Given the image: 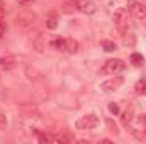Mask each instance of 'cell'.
<instances>
[{
  "mask_svg": "<svg viewBox=\"0 0 146 144\" xmlns=\"http://www.w3.org/2000/svg\"><path fill=\"white\" fill-rule=\"evenodd\" d=\"M97 126H99V117L95 114H87L76 120V129L80 131H90V129H95Z\"/></svg>",
  "mask_w": 146,
  "mask_h": 144,
  "instance_id": "obj_1",
  "label": "cell"
},
{
  "mask_svg": "<svg viewBox=\"0 0 146 144\" xmlns=\"http://www.w3.org/2000/svg\"><path fill=\"white\" fill-rule=\"evenodd\" d=\"M112 20H114V22H115V26L122 31V29H124V26L127 24V10H126V9H117V10L114 12Z\"/></svg>",
  "mask_w": 146,
  "mask_h": 144,
  "instance_id": "obj_5",
  "label": "cell"
},
{
  "mask_svg": "<svg viewBox=\"0 0 146 144\" xmlns=\"http://www.w3.org/2000/svg\"><path fill=\"white\" fill-rule=\"evenodd\" d=\"M124 83V78L122 76H114V78H110V80H107V81H104L102 85H100V88L104 90V92H114V90H117L121 85Z\"/></svg>",
  "mask_w": 146,
  "mask_h": 144,
  "instance_id": "obj_4",
  "label": "cell"
},
{
  "mask_svg": "<svg viewBox=\"0 0 146 144\" xmlns=\"http://www.w3.org/2000/svg\"><path fill=\"white\" fill-rule=\"evenodd\" d=\"M3 32H5V24H3V22L0 20V37L3 36Z\"/></svg>",
  "mask_w": 146,
  "mask_h": 144,
  "instance_id": "obj_20",
  "label": "cell"
},
{
  "mask_svg": "<svg viewBox=\"0 0 146 144\" xmlns=\"http://www.w3.org/2000/svg\"><path fill=\"white\" fill-rule=\"evenodd\" d=\"M95 3L92 2V0H80L78 2V10L82 12V14H87V15H90V14H94L95 12Z\"/></svg>",
  "mask_w": 146,
  "mask_h": 144,
  "instance_id": "obj_6",
  "label": "cell"
},
{
  "mask_svg": "<svg viewBox=\"0 0 146 144\" xmlns=\"http://www.w3.org/2000/svg\"><path fill=\"white\" fill-rule=\"evenodd\" d=\"M49 44H51V48H53V49H56V51H66V39L54 37Z\"/></svg>",
  "mask_w": 146,
  "mask_h": 144,
  "instance_id": "obj_9",
  "label": "cell"
},
{
  "mask_svg": "<svg viewBox=\"0 0 146 144\" xmlns=\"http://www.w3.org/2000/svg\"><path fill=\"white\" fill-rule=\"evenodd\" d=\"M131 119H133V107H129V110H126V112L122 114V124L127 127V126L131 124Z\"/></svg>",
  "mask_w": 146,
  "mask_h": 144,
  "instance_id": "obj_15",
  "label": "cell"
},
{
  "mask_svg": "<svg viewBox=\"0 0 146 144\" xmlns=\"http://www.w3.org/2000/svg\"><path fill=\"white\" fill-rule=\"evenodd\" d=\"M78 49H80V44L75 41V39H66V51L68 53H78Z\"/></svg>",
  "mask_w": 146,
  "mask_h": 144,
  "instance_id": "obj_11",
  "label": "cell"
},
{
  "mask_svg": "<svg viewBox=\"0 0 146 144\" xmlns=\"http://www.w3.org/2000/svg\"><path fill=\"white\" fill-rule=\"evenodd\" d=\"M39 143H65V137L61 136H51V134H39Z\"/></svg>",
  "mask_w": 146,
  "mask_h": 144,
  "instance_id": "obj_8",
  "label": "cell"
},
{
  "mask_svg": "<svg viewBox=\"0 0 146 144\" xmlns=\"http://www.w3.org/2000/svg\"><path fill=\"white\" fill-rule=\"evenodd\" d=\"M127 12L134 17V19H138V20H143L146 19V5L145 3H141V2H129V5H127Z\"/></svg>",
  "mask_w": 146,
  "mask_h": 144,
  "instance_id": "obj_3",
  "label": "cell"
},
{
  "mask_svg": "<svg viewBox=\"0 0 146 144\" xmlns=\"http://www.w3.org/2000/svg\"><path fill=\"white\" fill-rule=\"evenodd\" d=\"M134 90H136V93L138 95H146V80H138L136 81V85H134Z\"/></svg>",
  "mask_w": 146,
  "mask_h": 144,
  "instance_id": "obj_12",
  "label": "cell"
},
{
  "mask_svg": "<svg viewBox=\"0 0 146 144\" xmlns=\"http://www.w3.org/2000/svg\"><path fill=\"white\" fill-rule=\"evenodd\" d=\"M46 27L48 29H56L58 27V17L54 14H51L48 19H46Z\"/></svg>",
  "mask_w": 146,
  "mask_h": 144,
  "instance_id": "obj_13",
  "label": "cell"
},
{
  "mask_svg": "<svg viewBox=\"0 0 146 144\" xmlns=\"http://www.w3.org/2000/svg\"><path fill=\"white\" fill-rule=\"evenodd\" d=\"M17 65V58L15 56H2L0 58V68L2 70H14Z\"/></svg>",
  "mask_w": 146,
  "mask_h": 144,
  "instance_id": "obj_7",
  "label": "cell"
},
{
  "mask_svg": "<svg viewBox=\"0 0 146 144\" xmlns=\"http://www.w3.org/2000/svg\"><path fill=\"white\" fill-rule=\"evenodd\" d=\"M126 68V63L122 59H107L102 66V75H115V73H121L122 70Z\"/></svg>",
  "mask_w": 146,
  "mask_h": 144,
  "instance_id": "obj_2",
  "label": "cell"
},
{
  "mask_svg": "<svg viewBox=\"0 0 146 144\" xmlns=\"http://www.w3.org/2000/svg\"><path fill=\"white\" fill-rule=\"evenodd\" d=\"M109 112L110 114H114V115H117V114H119V105L114 104V102H110L109 104Z\"/></svg>",
  "mask_w": 146,
  "mask_h": 144,
  "instance_id": "obj_17",
  "label": "cell"
},
{
  "mask_svg": "<svg viewBox=\"0 0 146 144\" xmlns=\"http://www.w3.org/2000/svg\"><path fill=\"white\" fill-rule=\"evenodd\" d=\"M3 14H5V5H3V2L0 0V19L3 17Z\"/></svg>",
  "mask_w": 146,
  "mask_h": 144,
  "instance_id": "obj_19",
  "label": "cell"
},
{
  "mask_svg": "<svg viewBox=\"0 0 146 144\" xmlns=\"http://www.w3.org/2000/svg\"><path fill=\"white\" fill-rule=\"evenodd\" d=\"M19 2V5H22V7H29L31 3H33V0H17Z\"/></svg>",
  "mask_w": 146,
  "mask_h": 144,
  "instance_id": "obj_18",
  "label": "cell"
},
{
  "mask_svg": "<svg viewBox=\"0 0 146 144\" xmlns=\"http://www.w3.org/2000/svg\"><path fill=\"white\" fill-rule=\"evenodd\" d=\"M100 44H102L104 51H107V53H112V51H115V49H117L115 42H112V41H102Z\"/></svg>",
  "mask_w": 146,
  "mask_h": 144,
  "instance_id": "obj_16",
  "label": "cell"
},
{
  "mask_svg": "<svg viewBox=\"0 0 146 144\" xmlns=\"http://www.w3.org/2000/svg\"><path fill=\"white\" fill-rule=\"evenodd\" d=\"M78 2H80V0H68V2H65L63 10H65L66 14H72L75 10H78Z\"/></svg>",
  "mask_w": 146,
  "mask_h": 144,
  "instance_id": "obj_10",
  "label": "cell"
},
{
  "mask_svg": "<svg viewBox=\"0 0 146 144\" xmlns=\"http://www.w3.org/2000/svg\"><path fill=\"white\" fill-rule=\"evenodd\" d=\"M143 61H145V58H143L139 53H133V54H131V63H133L134 66H141Z\"/></svg>",
  "mask_w": 146,
  "mask_h": 144,
  "instance_id": "obj_14",
  "label": "cell"
}]
</instances>
